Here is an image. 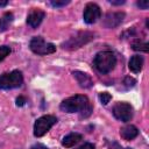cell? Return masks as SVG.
Here are the masks:
<instances>
[{
  "instance_id": "cell-1",
  "label": "cell",
  "mask_w": 149,
  "mask_h": 149,
  "mask_svg": "<svg viewBox=\"0 0 149 149\" xmlns=\"http://www.w3.org/2000/svg\"><path fill=\"white\" fill-rule=\"evenodd\" d=\"M59 108L66 113H80V118L90 116L93 111L88 98L84 94H76L63 100Z\"/></svg>"
},
{
  "instance_id": "cell-2",
  "label": "cell",
  "mask_w": 149,
  "mask_h": 149,
  "mask_svg": "<svg viewBox=\"0 0 149 149\" xmlns=\"http://www.w3.org/2000/svg\"><path fill=\"white\" fill-rule=\"evenodd\" d=\"M93 65L95 70L102 74L111 72L116 65V57L112 51H100L95 55L93 59Z\"/></svg>"
},
{
  "instance_id": "cell-3",
  "label": "cell",
  "mask_w": 149,
  "mask_h": 149,
  "mask_svg": "<svg viewBox=\"0 0 149 149\" xmlns=\"http://www.w3.org/2000/svg\"><path fill=\"white\" fill-rule=\"evenodd\" d=\"M23 83L22 72L19 70H13L12 72L3 73L0 76V90H12L20 87Z\"/></svg>"
},
{
  "instance_id": "cell-4",
  "label": "cell",
  "mask_w": 149,
  "mask_h": 149,
  "mask_svg": "<svg viewBox=\"0 0 149 149\" xmlns=\"http://www.w3.org/2000/svg\"><path fill=\"white\" fill-rule=\"evenodd\" d=\"M30 50L36 54V55H49V54H54L56 51V47L52 43L45 42L44 38L42 36H35L31 38L30 43H29Z\"/></svg>"
},
{
  "instance_id": "cell-5",
  "label": "cell",
  "mask_w": 149,
  "mask_h": 149,
  "mask_svg": "<svg viewBox=\"0 0 149 149\" xmlns=\"http://www.w3.org/2000/svg\"><path fill=\"white\" fill-rule=\"evenodd\" d=\"M57 122V118L55 115H43L41 118H38L35 123H34V135L36 137H41L43 136L45 133H48L50 130V128Z\"/></svg>"
},
{
  "instance_id": "cell-6",
  "label": "cell",
  "mask_w": 149,
  "mask_h": 149,
  "mask_svg": "<svg viewBox=\"0 0 149 149\" xmlns=\"http://www.w3.org/2000/svg\"><path fill=\"white\" fill-rule=\"evenodd\" d=\"M93 38V34L88 33V31H80L78 34H76L74 36H71L65 43H63V48L64 49H69V50H73V49H78L80 48L83 44L90 42Z\"/></svg>"
},
{
  "instance_id": "cell-7",
  "label": "cell",
  "mask_w": 149,
  "mask_h": 149,
  "mask_svg": "<svg viewBox=\"0 0 149 149\" xmlns=\"http://www.w3.org/2000/svg\"><path fill=\"white\" fill-rule=\"evenodd\" d=\"M113 115L115 116V119L122 121V122H128L132 120L133 118V107L128 102H116L112 109Z\"/></svg>"
},
{
  "instance_id": "cell-8",
  "label": "cell",
  "mask_w": 149,
  "mask_h": 149,
  "mask_svg": "<svg viewBox=\"0 0 149 149\" xmlns=\"http://www.w3.org/2000/svg\"><path fill=\"white\" fill-rule=\"evenodd\" d=\"M100 17H101V9L97 3L90 2L85 6L84 13H83V19L87 24H92V23L97 22Z\"/></svg>"
},
{
  "instance_id": "cell-9",
  "label": "cell",
  "mask_w": 149,
  "mask_h": 149,
  "mask_svg": "<svg viewBox=\"0 0 149 149\" xmlns=\"http://www.w3.org/2000/svg\"><path fill=\"white\" fill-rule=\"evenodd\" d=\"M125 19L123 12H112L107 13L102 20V26L106 28H115L118 27Z\"/></svg>"
},
{
  "instance_id": "cell-10",
  "label": "cell",
  "mask_w": 149,
  "mask_h": 149,
  "mask_svg": "<svg viewBox=\"0 0 149 149\" xmlns=\"http://www.w3.org/2000/svg\"><path fill=\"white\" fill-rule=\"evenodd\" d=\"M45 16V13L41 9H37V8H34L27 16V24L31 28H37L41 22L43 21Z\"/></svg>"
},
{
  "instance_id": "cell-11",
  "label": "cell",
  "mask_w": 149,
  "mask_h": 149,
  "mask_svg": "<svg viewBox=\"0 0 149 149\" xmlns=\"http://www.w3.org/2000/svg\"><path fill=\"white\" fill-rule=\"evenodd\" d=\"M73 77L77 79L79 86L83 87V88H90V87H92V85H93L92 78H91L87 73H85V72H81V71H73Z\"/></svg>"
},
{
  "instance_id": "cell-12",
  "label": "cell",
  "mask_w": 149,
  "mask_h": 149,
  "mask_svg": "<svg viewBox=\"0 0 149 149\" xmlns=\"http://www.w3.org/2000/svg\"><path fill=\"white\" fill-rule=\"evenodd\" d=\"M137 135H139V129L134 125H126L120 129V136L126 141L134 140Z\"/></svg>"
},
{
  "instance_id": "cell-13",
  "label": "cell",
  "mask_w": 149,
  "mask_h": 149,
  "mask_svg": "<svg viewBox=\"0 0 149 149\" xmlns=\"http://www.w3.org/2000/svg\"><path fill=\"white\" fill-rule=\"evenodd\" d=\"M81 139H83L81 134H79V133H70V134H68L66 136L63 137L62 146L65 147V148H71L74 144H77Z\"/></svg>"
},
{
  "instance_id": "cell-14",
  "label": "cell",
  "mask_w": 149,
  "mask_h": 149,
  "mask_svg": "<svg viewBox=\"0 0 149 149\" xmlns=\"http://www.w3.org/2000/svg\"><path fill=\"white\" fill-rule=\"evenodd\" d=\"M142 66H143V57L142 56L134 55L130 57L129 63H128V68L132 72H134V73L140 72L142 70Z\"/></svg>"
},
{
  "instance_id": "cell-15",
  "label": "cell",
  "mask_w": 149,
  "mask_h": 149,
  "mask_svg": "<svg viewBox=\"0 0 149 149\" xmlns=\"http://www.w3.org/2000/svg\"><path fill=\"white\" fill-rule=\"evenodd\" d=\"M13 20H14V15L10 12L5 13L0 17V31H5L8 28V26L13 22Z\"/></svg>"
},
{
  "instance_id": "cell-16",
  "label": "cell",
  "mask_w": 149,
  "mask_h": 149,
  "mask_svg": "<svg viewBox=\"0 0 149 149\" xmlns=\"http://www.w3.org/2000/svg\"><path fill=\"white\" fill-rule=\"evenodd\" d=\"M148 43L147 42H143L141 40H135L133 43H132V49L135 50V51H144V52H148Z\"/></svg>"
},
{
  "instance_id": "cell-17",
  "label": "cell",
  "mask_w": 149,
  "mask_h": 149,
  "mask_svg": "<svg viewBox=\"0 0 149 149\" xmlns=\"http://www.w3.org/2000/svg\"><path fill=\"white\" fill-rule=\"evenodd\" d=\"M10 48L7 45H0V62L3 61L9 54H10Z\"/></svg>"
},
{
  "instance_id": "cell-18",
  "label": "cell",
  "mask_w": 149,
  "mask_h": 149,
  "mask_svg": "<svg viewBox=\"0 0 149 149\" xmlns=\"http://www.w3.org/2000/svg\"><path fill=\"white\" fill-rule=\"evenodd\" d=\"M99 99H100V102H101L102 105H107V104L111 101L112 95H111L108 92H101V93L99 94Z\"/></svg>"
},
{
  "instance_id": "cell-19",
  "label": "cell",
  "mask_w": 149,
  "mask_h": 149,
  "mask_svg": "<svg viewBox=\"0 0 149 149\" xmlns=\"http://www.w3.org/2000/svg\"><path fill=\"white\" fill-rule=\"evenodd\" d=\"M123 84H125L126 88H130V87H133L136 84V80L134 78H132V77H126L123 79Z\"/></svg>"
},
{
  "instance_id": "cell-20",
  "label": "cell",
  "mask_w": 149,
  "mask_h": 149,
  "mask_svg": "<svg viewBox=\"0 0 149 149\" xmlns=\"http://www.w3.org/2000/svg\"><path fill=\"white\" fill-rule=\"evenodd\" d=\"M50 3H51V6H54V7H63V6H66L68 3H70V1L69 0H62V1H58V0H52V1H50Z\"/></svg>"
},
{
  "instance_id": "cell-21",
  "label": "cell",
  "mask_w": 149,
  "mask_h": 149,
  "mask_svg": "<svg viewBox=\"0 0 149 149\" xmlns=\"http://www.w3.org/2000/svg\"><path fill=\"white\" fill-rule=\"evenodd\" d=\"M107 144H108V148L109 149H132V148H122L118 142H115V141H112V142H107Z\"/></svg>"
},
{
  "instance_id": "cell-22",
  "label": "cell",
  "mask_w": 149,
  "mask_h": 149,
  "mask_svg": "<svg viewBox=\"0 0 149 149\" xmlns=\"http://www.w3.org/2000/svg\"><path fill=\"white\" fill-rule=\"evenodd\" d=\"M26 102H27V99H26L23 95H19V97L16 98V106L22 107V106H24Z\"/></svg>"
},
{
  "instance_id": "cell-23",
  "label": "cell",
  "mask_w": 149,
  "mask_h": 149,
  "mask_svg": "<svg viewBox=\"0 0 149 149\" xmlns=\"http://www.w3.org/2000/svg\"><path fill=\"white\" fill-rule=\"evenodd\" d=\"M137 7L140 8V9H147L148 7H149V1H147V0H142V1H137Z\"/></svg>"
},
{
  "instance_id": "cell-24",
  "label": "cell",
  "mask_w": 149,
  "mask_h": 149,
  "mask_svg": "<svg viewBox=\"0 0 149 149\" xmlns=\"http://www.w3.org/2000/svg\"><path fill=\"white\" fill-rule=\"evenodd\" d=\"M95 147H94V144L93 143H90V142H86V143H84V144H81L78 149H94Z\"/></svg>"
},
{
  "instance_id": "cell-25",
  "label": "cell",
  "mask_w": 149,
  "mask_h": 149,
  "mask_svg": "<svg viewBox=\"0 0 149 149\" xmlns=\"http://www.w3.org/2000/svg\"><path fill=\"white\" fill-rule=\"evenodd\" d=\"M30 149H48L44 144H42V143H36V144H34Z\"/></svg>"
},
{
  "instance_id": "cell-26",
  "label": "cell",
  "mask_w": 149,
  "mask_h": 149,
  "mask_svg": "<svg viewBox=\"0 0 149 149\" xmlns=\"http://www.w3.org/2000/svg\"><path fill=\"white\" fill-rule=\"evenodd\" d=\"M112 5H115V6H119V5H123L125 3V1L123 0H119V1H114V0H111L109 1Z\"/></svg>"
},
{
  "instance_id": "cell-27",
  "label": "cell",
  "mask_w": 149,
  "mask_h": 149,
  "mask_svg": "<svg viewBox=\"0 0 149 149\" xmlns=\"http://www.w3.org/2000/svg\"><path fill=\"white\" fill-rule=\"evenodd\" d=\"M7 3H8L7 0H0V7H5Z\"/></svg>"
}]
</instances>
